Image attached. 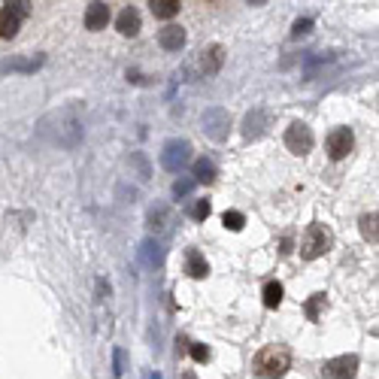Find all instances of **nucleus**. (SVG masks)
<instances>
[{"mask_svg":"<svg viewBox=\"0 0 379 379\" xmlns=\"http://www.w3.org/2000/svg\"><path fill=\"white\" fill-rule=\"evenodd\" d=\"M289 367H291V352L280 346V343H271V346H264L255 355V373L264 379H280L285 376Z\"/></svg>","mask_w":379,"mask_h":379,"instance_id":"f257e3e1","label":"nucleus"},{"mask_svg":"<svg viewBox=\"0 0 379 379\" xmlns=\"http://www.w3.org/2000/svg\"><path fill=\"white\" fill-rule=\"evenodd\" d=\"M331 246H334V234L328 231L325 225L313 222L307 231H303V237H300V258L316 261V258H322Z\"/></svg>","mask_w":379,"mask_h":379,"instance_id":"f03ea898","label":"nucleus"},{"mask_svg":"<svg viewBox=\"0 0 379 379\" xmlns=\"http://www.w3.org/2000/svg\"><path fill=\"white\" fill-rule=\"evenodd\" d=\"M200 124H204V134L209 140L225 143L227 134H231V113H227L225 106H209V109H204V115H200Z\"/></svg>","mask_w":379,"mask_h":379,"instance_id":"7ed1b4c3","label":"nucleus"},{"mask_svg":"<svg viewBox=\"0 0 379 379\" xmlns=\"http://www.w3.org/2000/svg\"><path fill=\"white\" fill-rule=\"evenodd\" d=\"M191 164V143L188 140H167L161 149V167L167 173H179Z\"/></svg>","mask_w":379,"mask_h":379,"instance_id":"20e7f679","label":"nucleus"},{"mask_svg":"<svg viewBox=\"0 0 379 379\" xmlns=\"http://www.w3.org/2000/svg\"><path fill=\"white\" fill-rule=\"evenodd\" d=\"M271 124H273V113H271V109L255 106L252 113H246V119H243V137H246V140L264 137V134L271 131Z\"/></svg>","mask_w":379,"mask_h":379,"instance_id":"39448f33","label":"nucleus"},{"mask_svg":"<svg viewBox=\"0 0 379 379\" xmlns=\"http://www.w3.org/2000/svg\"><path fill=\"white\" fill-rule=\"evenodd\" d=\"M24 15H28V3H6L3 10H0V37L13 40L22 28Z\"/></svg>","mask_w":379,"mask_h":379,"instance_id":"423d86ee","label":"nucleus"},{"mask_svg":"<svg viewBox=\"0 0 379 379\" xmlns=\"http://www.w3.org/2000/svg\"><path fill=\"white\" fill-rule=\"evenodd\" d=\"M352 149H355V134L349 128H334L328 134V155H331V161H343Z\"/></svg>","mask_w":379,"mask_h":379,"instance_id":"0eeeda50","label":"nucleus"},{"mask_svg":"<svg viewBox=\"0 0 379 379\" xmlns=\"http://www.w3.org/2000/svg\"><path fill=\"white\" fill-rule=\"evenodd\" d=\"M358 373V355H337L322 364L325 379H352Z\"/></svg>","mask_w":379,"mask_h":379,"instance_id":"6e6552de","label":"nucleus"},{"mask_svg":"<svg viewBox=\"0 0 379 379\" xmlns=\"http://www.w3.org/2000/svg\"><path fill=\"white\" fill-rule=\"evenodd\" d=\"M285 146L294 155H307L309 149H313V131H309V124L303 122H294L289 131H285Z\"/></svg>","mask_w":379,"mask_h":379,"instance_id":"1a4fd4ad","label":"nucleus"},{"mask_svg":"<svg viewBox=\"0 0 379 379\" xmlns=\"http://www.w3.org/2000/svg\"><path fill=\"white\" fill-rule=\"evenodd\" d=\"M222 64H225V46L213 43V46H207L204 52H200V58H197V73H200V76H216L218 70H222Z\"/></svg>","mask_w":379,"mask_h":379,"instance_id":"9d476101","label":"nucleus"},{"mask_svg":"<svg viewBox=\"0 0 379 379\" xmlns=\"http://www.w3.org/2000/svg\"><path fill=\"white\" fill-rule=\"evenodd\" d=\"M43 64H46V55H37V58L33 55H15L10 61L0 64V73H33Z\"/></svg>","mask_w":379,"mask_h":379,"instance_id":"9b49d317","label":"nucleus"},{"mask_svg":"<svg viewBox=\"0 0 379 379\" xmlns=\"http://www.w3.org/2000/svg\"><path fill=\"white\" fill-rule=\"evenodd\" d=\"M185 31L179 28V24H164L161 31H158V46L164 49V52H179V49L185 46Z\"/></svg>","mask_w":379,"mask_h":379,"instance_id":"f8f14e48","label":"nucleus"},{"mask_svg":"<svg viewBox=\"0 0 379 379\" xmlns=\"http://www.w3.org/2000/svg\"><path fill=\"white\" fill-rule=\"evenodd\" d=\"M173 225V209L164 204H155L149 209V231L152 234H167Z\"/></svg>","mask_w":379,"mask_h":379,"instance_id":"ddd939ff","label":"nucleus"},{"mask_svg":"<svg viewBox=\"0 0 379 379\" xmlns=\"http://www.w3.org/2000/svg\"><path fill=\"white\" fill-rule=\"evenodd\" d=\"M115 28H119L122 37H137L140 28H143L140 13L134 10V6H124V10L119 13V19H115Z\"/></svg>","mask_w":379,"mask_h":379,"instance_id":"4468645a","label":"nucleus"},{"mask_svg":"<svg viewBox=\"0 0 379 379\" xmlns=\"http://www.w3.org/2000/svg\"><path fill=\"white\" fill-rule=\"evenodd\" d=\"M109 24V6L106 3H91L86 10V28L88 31H104Z\"/></svg>","mask_w":379,"mask_h":379,"instance_id":"2eb2a0df","label":"nucleus"},{"mask_svg":"<svg viewBox=\"0 0 379 379\" xmlns=\"http://www.w3.org/2000/svg\"><path fill=\"white\" fill-rule=\"evenodd\" d=\"M185 273H188L191 280H204V276L209 273V264L204 261V255H200L197 249L185 252Z\"/></svg>","mask_w":379,"mask_h":379,"instance_id":"dca6fc26","label":"nucleus"},{"mask_svg":"<svg viewBox=\"0 0 379 379\" xmlns=\"http://www.w3.org/2000/svg\"><path fill=\"white\" fill-rule=\"evenodd\" d=\"M149 6L158 19H173V15H179V10H182L179 0H152Z\"/></svg>","mask_w":379,"mask_h":379,"instance_id":"f3484780","label":"nucleus"},{"mask_svg":"<svg viewBox=\"0 0 379 379\" xmlns=\"http://www.w3.org/2000/svg\"><path fill=\"white\" fill-rule=\"evenodd\" d=\"M216 176H218V170H216V164L209 161V158H197L195 161V182H216Z\"/></svg>","mask_w":379,"mask_h":379,"instance_id":"a211bd4d","label":"nucleus"},{"mask_svg":"<svg viewBox=\"0 0 379 379\" xmlns=\"http://www.w3.org/2000/svg\"><path fill=\"white\" fill-rule=\"evenodd\" d=\"M376 222H379V216L376 213H367V216H361V237H364L367 243H373L376 246V240H379V231H376Z\"/></svg>","mask_w":379,"mask_h":379,"instance_id":"6ab92c4d","label":"nucleus"},{"mask_svg":"<svg viewBox=\"0 0 379 379\" xmlns=\"http://www.w3.org/2000/svg\"><path fill=\"white\" fill-rule=\"evenodd\" d=\"M261 298H264V307H267V309H276V307L282 303V285H280V282H267Z\"/></svg>","mask_w":379,"mask_h":379,"instance_id":"aec40b11","label":"nucleus"},{"mask_svg":"<svg viewBox=\"0 0 379 379\" xmlns=\"http://www.w3.org/2000/svg\"><path fill=\"white\" fill-rule=\"evenodd\" d=\"M325 307H328V294H313V298L307 300V318H309V322H316V318L322 316Z\"/></svg>","mask_w":379,"mask_h":379,"instance_id":"412c9836","label":"nucleus"},{"mask_svg":"<svg viewBox=\"0 0 379 379\" xmlns=\"http://www.w3.org/2000/svg\"><path fill=\"white\" fill-rule=\"evenodd\" d=\"M222 222H225V227H227V231H240V227L246 225V216H243V213H237V209H227V213L222 216Z\"/></svg>","mask_w":379,"mask_h":379,"instance_id":"4be33fe9","label":"nucleus"},{"mask_svg":"<svg viewBox=\"0 0 379 379\" xmlns=\"http://www.w3.org/2000/svg\"><path fill=\"white\" fill-rule=\"evenodd\" d=\"M209 213H213V207H209V200H197V204L191 207V218H195V222H207Z\"/></svg>","mask_w":379,"mask_h":379,"instance_id":"5701e85b","label":"nucleus"},{"mask_svg":"<svg viewBox=\"0 0 379 379\" xmlns=\"http://www.w3.org/2000/svg\"><path fill=\"white\" fill-rule=\"evenodd\" d=\"M124 364H128V355H124V349H115V352H113V373L122 376V373H124Z\"/></svg>","mask_w":379,"mask_h":379,"instance_id":"b1692460","label":"nucleus"},{"mask_svg":"<svg viewBox=\"0 0 379 379\" xmlns=\"http://www.w3.org/2000/svg\"><path fill=\"white\" fill-rule=\"evenodd\" d=\"M191 188H195V179H176V182H173V195H176V197H185Z\"/></svg>","mask_w":379,"mask_h":379,"instance_id":"393cba45","label":"nucleus"},{"mask_svg":"<svg viewBox=\"0 0 379 379\" xmlns=\"http://www.w3.org/2000/svg\"><path fill=\"white\" fill-rule=\"evenodd\" d=\"M191 358H195V361H200V364H204V361H209V349L204 346V343H191Z\"/></svg>","mask_w":379,"mask_h":379,"instance_id":"a878e982","label":"nucleus"},{"mask_svg":"<svg viewBox=\"0 0 379 379\" xmlns=\"http://www.w3.org/2000/svg\"><path fill=\"white\" fill-rule=\"evenodd\" d=\"M309 28H313V19H298L291 28V37H303V33H309Z\"/></svg>","mask_w":379,"mask_h":379,"instance_id":"bb28decb","label":"nucleus"},{"mask_svg":"<svg viewBox=\"0 0 379 379\" xmlns=\"http://www.w3.org/2000/svg\"><path fill=\"white\" fill-rule=\"evenodd\" d=\"M182 379H197V376L191 373V370H185V373H182Z\"/></svg>","mask_w":379,"mask_h":379,"instance_id":"cd10ccee","label":"nucleus"},{"mask_svg":"<svg viewBox=\"0 0 379 379\" xmlns=\"http://www.w3.org/2000/svg\"><path fill=\"white\" fill-rule=\"evenodd\" d=\"M146 379H161V376H158V373H149V376H146Z\"/></svg>","mask_w":379,"mask_h":379,"instance_id":"c85d7f7f","label":"nucleus"}]
</instances>
